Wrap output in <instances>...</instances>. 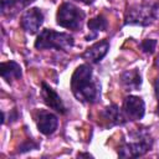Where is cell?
Wrapping results in <instances>:
<instances>
[{
    "instance_id": "e0dca14e",
    "label": "cell",
    "mask_w": 159,
    "mask_h": 159,
    "mask_svg": "<svg viewBox=\"0 0 159 159\" xmlns=\"http://www.w3.org/2000/svg\"><path fill=\"white\" fill-rule=\"evenodd\" d=\"M39 148V144L36 142H34L32 139H26L24 143L20 144L19 147V153H26L29 150H32V149H37Z\"/></svg>"
},
{
    "instance_id": "6da1fadb",
    "label": "cell",
    "mask_w": 159,
    "mask_h": 159,
    "mask_svg": "<svg viewBox=\"0 0 159 159\" xmlns=\"http://www.w3.org/2000/svg\"><path fill=\"white\" fill-rule=\"evenodd\" d=\"M71 89L77 101L82 103H97L101 98V83L94 78L88 63L80 65L71 77Z\"/></svg>"
},
{
    "instance_id": "5bb4252c",
    "label": "cell",
    "mask_w": 159,
    "mask_h": 159,
    "mask_svg": "<svg viewBox=\"0 0 159 159\" xmlns=\"http://www.w3.org/2000/svg\"><path fill=\"white\" fill-rule=\"evenodd\" d=\"M0 73L1 77L6 81V82H11L14 80H20L22 77V71H21V66L15 62V61H6V62H1L0 65Z\"/></svg>"
},
{
    "instance_id": "30bf717a",
    "label": "cell",
    "mask_w": 159,
    "mask_h": 159,
    "mask_svg": "<svg viewBox=\"0 0 159 159\" xmlns=\"http://www.w3.org/2000/svg\"><path fill=\"white\" fill-rule=\"evenodd\" d=\"M108 50H109L108 40H101V41L93 43L91 47H88L82 53V58H84L89 63H98L107 55Z\"/></svg>"
},
{
    "instance_id": "7a4b0ae2",
    "label": "cell",
    "mask_w": 159,
    "mask_h": 159,
    "mask_svg": "<svg viewBox=\"0 0 159 159\" xmlns=\"http://www.w3.org/2000/svg\"><path fill=\"white\" fill-rule=\"evenodd\" d=\"M153 147V138L147 128H137L129 132V139H122L117 153L122 158H138Z\"/></svg>"
},
{
    "instance_id": "7c38bea8",
    "label": "cell",
    "mask_w": 159,
    "mask_h": 159,
    "mask_svg": "<svg viewBox=\"0 0 159 159\" xmlns=\"http://www.w3.org/2000/svg\"><path fill=\"white\" fill-rule=\"evenodd\" d=\"M120 84L125 91H137L142 86V76L138 68L124 71L119 77Z\"/></svg>"
},
{
    "instance_id": "3957f363",
    "label": "cell",
    "mask_w": 159,
    "mask_h": 159,
    "mask_svg": "<svg viewBox=\"0 0 159 159\" xmlns=\"http://www.w3.org/2000/svg\"><path fill=\"white\" fill-rule=\"evenodd\" d=\"M159 19V2L134 4L127 7L124 25L149 26Z\"/></svg>"
},
{
    "instance_id": "8fae6325",
    "label": "cell",
    "mask_w": 159,
    "mask_h": 159,
    "mask_svg": "<svg viewBox=\"0 0 159 159\" xmlns=\"http://www.w3.org/2000/svg\"><path fill=\"white\" fill-rule=\"evenodd\" d=\"M101 118L102 120H104L107 124V127H113V125H122L124 124L127 120L122 113V111H119V107L117 104H111L108 107H106L102 112H101Z\"/></svg>"
},
{
    "instance_id": "9a60e30c",
    "label": "cell",
    "mask_w": 159,
    "mask_h": 159,
    "mask_svg": "<svg viewBox=\"0 0 159 159\" xmlns=\"http://www.w3.org/2000/svg\"><path fill=\"white\" fill-rule=\"evenodd\" d=\"M87 26H88V30H89V35L86 36V41H89V40H94L98 34L101 31H106L107 27H108V21L107 19L101 14V15H97L96 17L88 20L87 22Z\"/></svg>"
},
{
    "instance_id": "d6986e66",
    "label": "cell",
    "mask_w": 159,
    "mask_h": 159,
    "mask_svg": "<svg viewBox=\"0 0 159 159\" xmlns=\"http://www.w3.org/2000/svg\"><path fill=\"white\" fill-rule=\"evenodd\" d=\"M78 157H92V155H91V154H81V153H80Z\"/></svg>"
},
{
    "instance_id": "9c48e42d",
    "label": "cell",
    "mask_w": 159,
    "mask_h": 159,
    "mask_svg": "<svg viewBox=\"0 0 159 159\" xmlns=\"http://www.w3.org/2000/svg\"><path fill=\"white\" fill-rule=\"evenodd\" d=\"M41 97L43 103L50 107L51 109H53L55 112L60 113V114H65L66 113V107L61 99V97L55 92V89H52L46 82H42V89H41Z\"/></svg>"
},
{
    "instance_id": "52a82bcc",
    "label": "cell",
    "mask_w": 159,
    "mask_h": 159,
    "mask_svg": "<svg viewBox=\"0 0 159 159\" xmlns=\"http://www.w3.org/2000/svg\"><path fill=\"white\" fill-rule=\"evenodd\" d=\"M43 12L39 7H31L26 10L21 17V27L30 35L37 34L41 25L43 24Z\"/></svg>"
},
{
    "instance_id": "ba28073f",
    "label": "cell",
    "mask_w": 159,
    "mask_h": 159,
    "mask_svg": "<svg viewBox=\"0 0 159 159\" xmlns=\"http://www.w3.org/2000/svg\"><path fill=\"white\" fill-rule=\"evenodd\" d=\"M36 120V125L40 133H42L43 135H51L56 132L57 127H58V118L55 113L45 111V109H40L36 113L35 117Z\"/></svg>"
},
{
    "instance_id": "2e32d148",
    "label": "cell",
    "mask_w": 159,
    "mask_h": 159,
    "mask_svg": "<svg viewBox=\"0 0 159 159\" xmlns=\"http://www.w3.org/2000/svg\"><path fill=\"white\" fill-rule=\"evenodd\" d=\"M157 40L154 39H145L140 42V48L144 53H153L155 51V47H157Z\"/></svg>"
},
{
    "instance_id": "277c9868",
    "label": "cell",
    "mask_w": 159,
    "mask_h": 159,
    "mask_svg": "<svg viewBox=\"0 0 159 159\" xmlns=\"http://www.w3.org/2000/svg\"><path fill=\"white\" fill-rule=\"evenodd\" d=\"M35 48L37 50H58V51H70L73 45V37L67 32H57L52 29L42 30L36 40H35Z\"/></svg>"
},
{
    "instance_id": "ac0fdd59",
    "label": "cell",
    "mask_w": 159,
    "mask_h": 159,
    "mask_svg": "<svg viewBox=\"0 0 159 159\" xmlns=\"http://www.w3.org/2000/svg\"><path fill=\"white\" fill-rule=\"evenodd\" d=\"M75 1H78V2H83V4H86V5H92L96 0H75Z\"/></svg>"
},
{
    "instance_id": "ffe728a7",
    "label": "cell",
    "mask_w": 159,
    "mask_h": 159,
    "mask_svg": "<svg viewBox=\"0 0 159 159\" xmlns=\"http://www.w3.org/2000/svg\"><path fill=\"white\" fill-rule=\"evenodd\" d=\"M157 113H158V116H159V103H158V111H157Z\"/></svg>"
},
{
    "instance_id": "4fadbf2b",
    "label": "cell",
    "mask_w": 159,
    "mask_h": 159,
    "mask_svg": "<svg viewBox=\"0 0 159 159\" xmlns=\"http://www.w3.org/2000/svg\"><path fill=\"white\" fill-rule=\"evenodd\" d=\"M34 1L35 0H1V14L4 16L14 17Z\"/></svg>"
},
{
    "instance_id": "5b68a950",
    "label": "cell",
    "mask_w": 159,
    "mask_h": 159,
    "mask_svg": "<svg viewBox=\"0 0 159 159\" xmlns=\"http://www.w3.org/2000/svg\"><path fill=\"white\" fill-rule=\"evenodd\" d=\"M84 11L71 2H63L57 11V25L68 30H80L84 20Z\"/></svg>"
},
{
    "instance_id": "8992f818",
    "label": "cell",
    "mask_w": 159,
    "mask_h": 159,
    "mask_svg": "<svg viewBox=\"0 0 159 159\" xmlns=\"http://www.w3.org/2000/svg\"><path fill=\"white\" fill-rule=\"evenodd\" d=\"M122 113L125 120H138L144 117L145 113V103L142 97L129 94L123 99Z\"/></svg>"
}]
</instances>
